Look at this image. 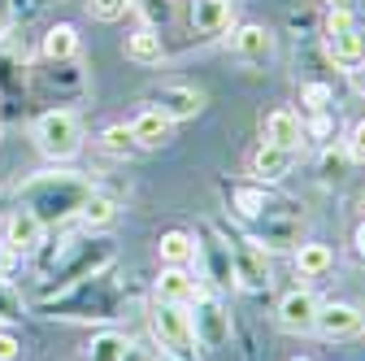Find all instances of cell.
<instances>
[{
	"label": "cell",
	"instance_id": "obj_35",
	"mask_svg": "<svg viewBox=\"0 0 365 361\" xmlns=\"http://www.w3.org/2000/svg\"><path fill=\"white\" fill-rule=\"evenodd\" d=\"M322 5H327V9H352L356 0H322Z\"/></svg>",
	"mask_w": 365,
	"mask_h": 361
},
{
	"label": "cell",
	"instance_id": "obj_26",
	"mask_svg": "<svg viewBox=\"0 0 365 361\" xmlns=\"http://www.w3.org/2000/svg\"><path fill=\"white\" fill-rule=\"evenodd\" d=\"M126 344L130 340L122 331H101V335H91V344H87V361H122Z\"/></svg>",
	"mask_w": 365,
	"mask_h": 361
},
{
	"label": "cell",
	"instance_id": "obj_1",
	"mask_svg": "<svg viewBox=\"0 0 365 361\" xmlns=\"http://www.w3.org/2000/svg\"><path fill=\"white\" fill-rule=\"evenodd\" d=\"M87 196H91V178L70 170H43L18 188V205H26L43 227H61V222L78 218Z\"/></svg>",
	"mask_w": 365,
	"mask_h": 361
},
{
	"label": "cell",
	"instance_id": "obj_5",
	"mask_svg": "<svg viewBox=\"0 0 365 361\" xmlns=\"http://www.w3.org/2000/svg\"><path fill=\"white\" fill-rule=\"evenodd\" d=\"M226 248H231V270H235V288L244 292H265L269 288V257L252 235H240L231 227H217Z\"/></svg>",
	"mask_w": 365,
	"mask_h": 361
},
{
	"label": "cell",
	"instance_id": "obj_8",
	"mask_svg": "<svg viewBox=\"0 0 365 361\" xmlns=\"http://www.w3.org/2000/svg\"><path fill=\"white\" fill-rule=\"evenodd\" d=\"M261 248H292L300 244V209L292 205H265L261 218H257V235H252Z\"/></svg>",
	"mask_w": 365,
	"mask_h": 361
},
{
	"label": "cell",
	"instance_id": "obj_31",
	"mask_svg": "<svg viewBox=\"0 0 365 361\" xmlns=\"http://www.w3.org/2000/svg\"><path fill=\"white\" fill-rule=\"evenodd\" d=\"M344 153H348V161L365 166V118H361V122H352L348 140H344Z\"/></svg>",
	"mask_w": 365,
	"mask_h": 361
},
{
	"label": "cell",
	"instance_id": "obj_38",
	"mask_svg": "<svg viewBox=\"0 0 365 361\" xmlns=\"http://www.w3.org/2000/svg\"><path fill=\"white\" fill-rule=\"evenodd\" d=\"M361 92H365V83H361Z\"/></svg>",
	"mask_w": 365,
	"mask_h": 361
},
{
	"label": "cell",
	"instance_id": "obj_7",
	"mask_svg": "<svg viewBox=\"0 0 365 361\" xmlns=\"http://www.w3.org/2000/svg\"><path fill=\"white\" fill-rule=\"evenodd\" d=\"M205 105H209V96L200 92V87H192V83H161V87H153V92H148V109H157L170 122H187Z\"/></svg>",
	"mask_w": 365,
	"mask_h": 361
},
{
	"label": "cell",
	"instance_id": "obj_37",
	"mask_svg": "<svg viewBox=\"0 0 365 361\" xmlns=\"http://www.w3.org/2000/svg\"><path fill=\"white\" fill-rule=\"evenodd\" d=\"M296 361H313V357H296Z\"/></svg>",
	"mask_w": 365,
	"mask_h": 361
},
{
	"label": "cell",
	"instance_id": "obj_20",
	"mask_svg": "<svg viewBox=\"0 0 365 361\" xmlns=\"http://www.w3.org/2000/svg\"><path fill=\"white\" fill-rule=\"evenodd\" d=\"M170 118H161L157 109H140L130 118V140H135V148H161L165 140H170Z\"/></svg>",
	"mask_w": 365,
	"mask_h": 361
},
{
	"label": "cell",
	"instance_id": "obj_4",
	"mask_svg": "<svg viewBox=\"0 0 365 361\" xmlns=\"http://www.w3.org/2000/svg\"><path fill=\"white\" fill-rule=\"evenodd\" d=\"M35 148L48 161H74L83 153V122L70 109H48L35 118Z\"/></svg>",
	"mask_w": 365,
	"mask_h": 361
},
{
	"label": "cell",
	"instance_id": "obj_39",
	"mask_svg": "<svg viewBox=\"0 0 365 361\" xmlns=\"http://www.w3.org/2000/svg\"><path fill=\"white\" fill-rule=\"evenodd\" d=\"M161 361H170V357H161Z\"/></svg>",
	"mask_w": 365,
	"mask_h": 361
},
{
	"label": "cell",
	"instance_id": "obj_11",
	"mask_svg": "<svg viewBox=\"0 0 365 361\" xmlns=\"http://www.w3.org/2000/svg\"><path fill=\"white\" fill-rule=\"evenodd\" d=\"M313 331L322 335V340H352L365 331V313L348 300H331L317 309V318H313Z\"/></svg>",
	"mask_w": 365,
	"mask_h": 361
},
{
	"label": "cell",
	"instance_id": "obj_21",
	"mask_svg": "<svg viewBox=\"0 0 365 361\" xmlns=\"http://www.w3.org/2000/svg\"><path fill=\"white\" fill-rule=\"evenodd\" d=\"M331 265H335L331 244H296V275L300 279H322V275H331Z\"/></svg>",
	"mask_w": 365,
	"mask_h": 361
},
{
	"label": "cell",
	"instance_id": "obj_12",
	"mask_svg": "<svg viewBox=\"0 0 365 361\" xmlns=\"http://www.w3.org/2000/svg\"><path fill=\"white\" fill-rule=\"evenodd\" d=\"M226 49H231L235 61L257 66V61H265V57L274 53V35H269L261 22H240V26H231V39H226Z\"/></svg>",
	"mask_w": 365,
	"mask_h": 361
},
{
	"label": "cell",
	"instance_id": "obj_19",
	"mask_svg": "<svg viewBox=\"0 0 365 361\" xmlns=\"http://www.w3.org/2000/svg\"><path fill=\"white\" fill-rule=\"evenodd\" d=\"M122 53H126L135 66H161V61H165V44H161L157 26H140V31H130V35H126Z\"/></svg>",
	"mask_w": 365,
	"mask_h": 361
},
{
	"label": "cell",
	"instance_id": "obj_9",
	"mask_svg": "<svg viewBox=\"0 0 365 361\" xmlns=\"http://www.w3.org/2000/svg\"><path fill=\"white\" fill-rule=\"evenodd\" d=\"M196 261H205V279H209L217 292H231V288H235L231 248H226V240H222V231H217V227H200V240H196Z\"/></svg>",
	"mask_w": 365,
	"mask_h": 361
},
{
	"label": "cell",
	"instance_id": "obj_29",
	"mask_svg": "<svg viewBox=\"0 0 365 361\" xmlns=\"http://www.w3.org/2000/svg\"><path fill=\"white\" fill-rule=\"evenodd\" d=\"M22 318V296L9 288V279H0V322H18Z\"/></svg>",
	"mask_w": 365,
	"mask_h": 361
},
{
	"label": "cell",
	"instance_id": "obj_34",
	"mask_svg": "<svg viewBox=\"0 0 365 361\" xmlns=\"http://www.w3.org/2000/svg\"><path fill=\"white\" fill-rule=\"evenodd\" d=\"M140 9H144V18H148V26H153L157 18H161V22L170 18V0H140Z\"/></svg>",
	"mask_w": 365,
	"mask_h": 361
},
{
	"label": "cell",
	"instance_id": "obj_14",
	"mask_svg": "<svg viewBox=\"0 0 365 361\" xmlns=\"http://www.w3.org/2000/svg\"><path fill=\"white\" fill-rule=\"evenodd\" d=\"M292 166H296V153H287V148H274V144H257L252 148V157H248V174H252V183H283V178L292 174Z\"/></svg>",
	"mask_w": 365,
	"mask_h": 361
},
{
	"label": "cell",
	"instance_id": "obj_17",
	"mask_svg": "<svg viewBox=\"0 0 365 361\" xmlns=\"http://www.w3.org/2000/svg\"><path fill=\"white\" fill-rule=\"evenodd\" d=\"M327 53H331V61L339 70H361L365 66V31H361V22L348 26V31L327 35Z\"/></svg>",
	"mask_w": 365,
	"mask_h": 361
},
{
	"label": "cell",
	"instance_id": "obj_23",
	"mask_svg": "<svg viewBox=\"0 0 365 361\" xmlns=\"http://www.w3.org/2000/svg\"><path fill=\"white\" fill-rule=\"evenodd\" d=\"M43 57L48 61H74L78 57V31L70 22H57L43 31Z\"/></svg>",
	"mask_w": 365,
	"mask_h": 361
},
{
	"label": "cell",
	"instance_id": "obj_36",
	"mask_svg": "<svg viewBox=\"0 0 365 361\" xmlns=\"http://www.w3.org/2000/svg\"><path fill=\"white\" fill-rule=\"evenodd\" d=\"M356 248H361V257H365V222L356 227Z\"/></svg>",
	"mask_w": 365,
	"mask_h": 361
},
{
	"label": "cell",
	"instance_id": "obj_28",
	"mask_svg": "<svg viewBox=\"0 0 365 361\" xmlns=\"http://www.w3.org/2000/svg\"><path fill=\"white\" fill-rule=\"evenodd\" d=\"M126 9H135V0H87V14L96 22H118L126 18Z\"/></svg>",
	"mask_w": 365,
	"mask_h": 361
},
{
	"label": "cell",
	"instance_id": "obj_13",
	"mask_svg": "<svg viewBox=\"0 0 365 361\" xmlns=\"http://www.w3.org/2000/svg\"><path fill=\"white\" fill-rule=\"evenodd\" d=\"M317 309H322V300H317L309 288H296V292H287V296L279 300V327L292 331V335H309Z\"/></svg>",
	"mask_w": 365,
	"mask_h": 361
},
{
	"label": "cell",
	"instance_id": "obj_3",
	"mask_svg": "<svg viewBox=\"0 0 365 361\" xmlns=\"http://www.w3.org/2000/svg\"><path fill=\"white\" fill-rule=\"evenodd\" d=\"M148 327H153V340H157L161 357H170V361H192L196 357V335H192V313H187V305L157 300L148 309Z\"/></svg>",
	"mask_w": 365,
	"mask_h": 361
},
{
	"label": "cell",
	"instance_id": "obj_16",
	"mask_svg": "<svg viewBox=\"0 0 365 361\" xmlns=\"http://www.w3.org/2000/svg\"><path fill=\"white\" fill-rule=\"evenodd\" d=\"M265 144L287 148V153H300V144H304V122H300V113L296 109H274L265 118Z\"/></svg>",
	"mask_w": 365,
	"mask_h": 361
},
{
	"label": "cell",
	"instance_id": "obj_18",
	"mask_svg": "<svg viewBox=\"0 0 365 361\" xmlns=\"http://www.w3.org/2000/svg\"><path fill=\"white\" fill-rule=\"evenodd\" d=\"M192 31L196 35H222L235 18V0H192Z\"/></svg>",
	"mask_w": 365,
	"mask_h": 361
},
{
	"label": "cell",
	"instance_id": "obj_32",
	"mask_svg": "<svg viewBox=\"0 0 365 361\" xmlns=\"http://www.w3.org/2000/svg\"><path fill=\"white\" fill-rule=\"evenodd\" d=\"M22 357V340L14 331H0V361H18Z\"/></svg>",
	"mask_w": 365,
	"mask_h": 361
},
{
	"label": "cell",
	"instance_id": "obj_22",
	"mask_svg": "<svg viewBox=\"0 0 365 361\" xmlns=\"http://www.w3.org/2000/svg\"><path fill=\"white\" fill-rule=\"evenodd\" d=\"M157 257H161V265H192L196 261V235L192 231H165L157 240Z\"/></svg>",
	"mask_w": 365,
	"mask_h": 361
},
{
	"label": "cell",
	"instance_id": "obj_25",
	"mask_svg": "<svg viewBox=\"0 0 365 361\" xmlns=\"http://www.w3.org/2000/svg\"><path fill=\"white\" fill-rule=\"evenodd\" d=\"M231 205H235V213H240L244 222H257L261 209L269 205V196H265L261 183H252V188H231Z\"/></svg>",
	"mask_w": 365,
	"mask_h": 361
},
{
	"label": "cell",
	"instance_id": "obj_15",
	"mask_svg": "<svg viewBox=\"0 0 365 361\" xmlns=\"http://www.w3.org/2000/svg\"><path fill=\"white\" fill-rule=\"evenodd\" d=\"M196 296H200V279L192 275L187 265H161L157 300H170V305H192Z\"/></svg>",
	"mask_w": 365,
	"mask_h": 361
},
{
	"label": "cell",
	"instance_id": "obj_30",
	"mask_svg": "<svg viewBox=\"0 0 365 361\" xmlns=\"http://www.w3.org/2000/svg\"><path fill=\"white\" fill-rule=\"evenodd\" d=\"M304 105L313 109V113H327L331 105H335V92L327 83H304Z\"/></svg>",
	"mask_w": 365,
	"mask_h": 361
},
{
	"label": "cell",
	"instance_id": "obj_27",
	"mask_svg": "<svg viewBox=\"0 0 365 361\" xmlns=\"http://www.w3.org/2000/svg\"><path fill=\"white\" fill-rule=\"evenodd\" d=\"M101 148L109 153V157H130V153H140V148H135V140H130V126H105L101 131Z\"/></svg>",
	"mask_w": 365,
	"mask_h": 361
},
{
	"label": "cell",
	"instance_id": "obj_2",
	"mask_svg": "<svg viewBox=\"0 0 365 361\" xmlns=\"http://www.w3.org/2000/svg\"><path fill=\"white\" fill-rule=\"evenodd\" d=\"M61 253H66V261H61V265H53V279H57V283H43V288H39V296H43V300H53V296H61V292L78 288L83 279L105 275V270L113 265V257H118L109 240H70Z\"/></svg>",
	"mask_w": 365,
	"mask_h": 361
},
{
	"label": "cell",
	"instance_id": "obj_33",
	"mask_svg": "<svg viewBox=\"0 0 365 361\" xmlns=\"http://www.w3.org/2000/svg\"><path fill=\"white\" fill-rule=\"evenodd\" d=\"M122 361H161V348H148V344H126Z\"/></svg>",
	"mask_w": 365,
	"mask_h": 361
},
{
	"label": "cell",
	"instance_id": "obj_10",
	"mask_svg": "<svg viewBox=\"0 0 365 361\" xmlns=\"http://www.w3.org/2000/svg\"><path fill=\"white\" fill-rule=\"evenodd\" d=\"M43 222L26 209V205H18L9 218H5V227H0V248L5 253H14V257H26V253H35L39 244H43Z\"/></svg>",
	"mask_w": 365,
	"mask_h": 361
},
{
	"label": "cell",
	"instance_id": "obj_24",
	"mask_svg": "<svg viewBox=\"0 0 365 361\" xmlns=\"http://www.w3.org/2000/svg\"><path fill=\"white\" fill-rule=\"evenodd\" d=\"M113 218H118V200L91 188V196H87V200H83V209H78V222H83V227H91V231H96V227H109Z\"/></svg>",
	"mask_w": 365,
	"mask_h": 361
},
{
	"label": "cell",
	"instance_id": "obj_6",
	"mask_svg": "<svg viewBox=\"0 0 365 361\" xmlns=\"http://www.w3.org/2000/svg\"><path fill=\"white\" fill-rule=\"evenodd\" d=\"M187 313H192V335H196V348L200 352H217V348L231 344V335H235L231 309H226L217 296H196L187 305Z\"/></svg>",
	"mask_w": 365,
	"mask_h": 361
}]
</instances>
